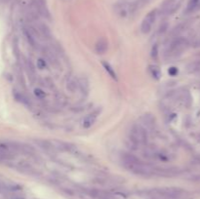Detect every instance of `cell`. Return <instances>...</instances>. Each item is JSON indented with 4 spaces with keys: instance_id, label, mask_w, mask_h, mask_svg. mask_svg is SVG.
Here are the masks:
<instances>
[{
    "instance_id": "d6986e66",
    "label": "cell",
    "mask_w": 200,
    "mask_h": 199,
    "mask_svg": "<svg viewBox=\"0 0 200 199\" xmlns=\"http://www.w3.org/2000/svg\"><path fill=\"white\" fill-rule=\"evenodd\" d=\"M37 67L39 69H45L47 68V62L44 59H39L37 61Z\"/></svg>"
},
{
    "instance_id": "44dd1931",
    "label": "cell",
    "mask_w": 200,
    "mask_h": 199,
    "mask_svg": "<svg viewBox=\"0 0 200 199\" xmlns=\"http://www.w3.org/2000/svg\"><path fill=\"white\" fill-rule=\"evenodd\" d=\"M169 74L170 75H172V76H175V75H177V73H178V69L176 67H171L169 69Z\"/></svg>"
},
{
    "instance_id": "7c38bea8",
    "label": "cell",
    "mask_w": 200,
    "mask_h": 199,
    "mask_svg": "<svg viewBox=\"0 0 200 199\" xmlns=\"http://www.w3.org/2000/svg\"><path fill=\"white\" fill-rule=\"evenodd\" d=\"M24 67H26V71L27 72L28 77L31 79V80H34V77H35V68L33 67V63L31 60H27L26 64H24Z\"/></svg>"
},
{
    "instance_id": "8fae6325",
    "label": "cell",
    "mask_w": 200,
    "mask_h": 199,
    "mask_svg": "<svg viewBox=\"0 0 200 199\" xmlns=\"http://www.w3.org/2000/svg\"><path fill=\"white\" fill-rule=\"evenodd\" d=\"M97 119V113H90L87 116H85L83 121H82V127L84 129H89L91 128Z\"/></svg>"
},
{
    "instance_id": "e0dca14e",
    "label": "cell",
    "mask_w": 200,
    "mask_h": 199,
    "mask_svg": "<svg viewBox=\"0 0 200 199\" xmlns=\"http://www.w3.org/2000/svg\"><path fill=\"white\" fill-rule=\"evenodd\" d=\"M15 97H16V99L18 100L19 102L23 103L24 104H27L29 103V101L27 99V97L22 93H16V94H15Z\"/></svg>"
},
{
    "instance_id": "603a6c76",
    "label": "cell",
    "mask_w": 200,
    "mask_h": 199,
    "mask_svg": "<svg viewBox=\"0 0 200 199\" xmlns=\"http://www.w3.org/2000/svg\"><path fill=\"white\" fill-rule=\"evenodd\" d=\"M11 199H24L23 196H19V195H14L11 197Z\"/></svg>"
},
{
    "instance_id": "ac0fdd59",
    "label": "cell",
    "mask_w": 200,
    "mask_h": 199,
    "mask_svg": "<svg viewBox=\"0 0 200 199\" xmlns=\"http://www.w3.org/2000/svg\"><path fill=\"white\" fill-rule=\"evenodd\" d=\"M67 87L69 88V90H71V92L75 91V89L78 87V80H76V79H74V78L71 79V80L69 81Z\"/></svg>"
},
{
    "instance_id": "3957f363",
    "label": "cell",
    "mask_w": 200,
    "mask_h": 199,
    "mask_svg": "<svg viewBox=\"0 0 200 199\" xmlns=\"http://www.w3.org/2000/svg\"><path fill=\"white\" fill-rule=\"evenodd\" d=\"M187 40L184 38H178L176 40H174L171 44L169 45V48L166 52V56L169 58H176L179 55H181L184 50L187 48Z\"/></svg>"
},
{
    "instance_id": "2e32d148",
    "label": "cell",
    "mask_w": 200,
    "mask_h": 199,
    "mask_svg": "<svg viewBox=\"0 0 200 199\" xmlns=\"http://www.w3.org/2000/svg\"><path fill=\"white\" fill-rule=\"evenodd\" d=\"M33 93H34V96L39 100H43V99H45V97H46V93H45L41 88H35Z\"/></svg>"
},
{
    "instance_id": "30bf717a",
    "label": "cell",
    "mask_w": 200,
    "mask_h": 199,
    "mask_svg": "<svg viewBox=\"0 0 200 199\" xmlns=\"http://www.w3.org/2000/svg\"><path fill=\"white\" fill-rule=\"evenodd\" d=\"M108 49V42L107 41V39L104 38H101L100 40H98V42L96 43V46H95V50H96L97 54H104Z\"/></svg>"
},
{
    "instance_id": "5bb4252c",
    "label": "cell",
    "mask_w": 200,
    "mask_h": 199,
    "mask_svg": "<svg viewBox=\"0 0 200 199\" xmlns=\"http://www.w3.org/2000/svg\"><path fill=\"white\" fill-rule=\"evenodd\" d=\"M78 87L80 88V90L82 91V93L87 94L88 89H89V84L86 78H82L81 80H78Z\"/></svg>"
},
{
    "instance_id": "8992f818",
    "label": "cell",
    "mask_w": 200,
    "mask_h": 199,
    "mask_svg": "<svg viewBox=\"0 0 200 199\" xmlns=\"http://www.w3.org/2000/svg\"><path fill=\"white\" fill-rule=\"evenodd\" d=\"M141 120H142L141 125L146 129L147 132L153 130L154 127H155V118H154L151 114H144V115H143Z\"/></svg>"
},
{
    "instance_id": "52a82bcc",
    "label": "cell",
    "mask_w": 200,
    "mask_h": 199,
    "mask_svg": "<svg viewBox=\"0 0 200 199\" xmlns=\"http://www.w3.org/2000/svg\"><path fill=\"white\" fill-rule=\"evenodd\" d=\"M35 28L37 29V31L39 33V35L41 36V38H45V39H49L51 37V31L48 28V27L45 24L41 23V22H36L35 23Z\"/></svg>"
},
{
    "instance_id": "7a4b0ae2",
    "label": "cell",
    "mask_w": 200,
    "mask_h": 199,
    "mask_svg": "<svg viewBox=\"0 0 200 199\" xmlns=\"http://www.w3.org/2000/svg\"><path fill=\"white\" fill-rule=\"evenodd\" d=\"M147 131L141 124H134L130 129L128 141L133 149H137L140 147H144L147 143Z\"/></svg>"
},
{
    "instance_id": "4fadbf2b",
    "label": "cell",
    "mask_w": 200,
    "mask_h": 199,
    "mask_svg": "<svg viewBox=\"0 0 200 199\" xmlns=\"http://www.w3.org/2000/svg\"><path fill=\"white\" fill-rule=\"evenodd\" d=\"M148 73L151 74V76L154 79H159L161 73H160V69L155 66H149L148 67Z\"/></svg>"
},
{
    "instance_id": "7402d4cb",
    "label": "cell",
    "mask_w": 200,
    "mask_h": 199,
    "mask_svg": "<svg viewBox=\"0 0 200 199\" xmlns=\"http://www.w3.org/2000/svg\"><path fill=\"white\" fill-rule=\"evenodd\" d=\"M197 2H198V0H191V4H189V8H193L197 4Z\"/></svg>"
},
{
    "instance_id": "9c48e42d",
    "label": "cell",
    "mask_w": 200,
    "mask_h": 199,
    "mask_svg": "<svg viewBox=\"0 0 200 199\" xmlns=\"http://www.w3.org/2000/svg\"><path fill=\"white\" fill-rule=\"evenodd\" d=\"M43 52H44V56L46 57V60L51 63V64L55 67H58L60 66V63L58 61V58L51 49L49 48H44L43 49Z\"/></svg>"
},
{
    "instance_id": "9a60e30c",
    "label": "cell",
    "mask_w": 200,
    "mask_h": 199,
    "mask_svg": "<svg viewBox=\"0 0 200 199\" xmlns=\"http://www.w3.org/2000/svg\"><path fill=\"white\" fill-rule=\"evenodd\" d=\"M103 67H104V68L106 69L107 71V72L111 75L113 79H117V77H116V73H115V71H113V68L111 67V64L109 63H106V62H103Z\"/></svg>"
},
{
    "instance_id": "5b68a950",
    "label": "cell",
    "mask_w": 200,
    "mask_h": 199,
    "mask_svg": "<svg viewBox=\"0 0 200 199\" xmlns=\"http://www.w3.org/2000/svg\"><path fill=\"white\" fill-rule=\"evenodd\" d=\"M179 6V1L178 0H166L162 5H161V12L162 15H170L172 14L175 10Z\"/></svg>"
},
{
    "instance_id": "ba28073f",
    "label": "cell",
    "mask_w": 200,
    "mask_h": 199,
    "mask_svg": "<svg viewBox=\"0 0 200 199\" xmlns=\"http://www.w3.org/2000/svg\"><path fill=\"white\" fill-rule=\"evenodd\" d=\"M34 143L42 149V150H44L45 152H47V153H54L55 150L56 149L54 148L53 145H52V143L50 142V141H45V140H34L33 141Z\"/></svg>"
},
{
    "instance_id": "277c9868",
    "label": "cell",
    "mask_w": 200,
    "mask_h": 199,
    "mask_svg": "<svg viewBox=\"0 0 200 199\" xmlns=\"http://www.w3.org/2000/svg\"><path fill=\"white\" fill-rule=\"evenodd\" d=\"M156 15L157 14H156L155 10H152V11L149 12L147 16L144 18L142 24H141V31L143 33L147 34L151 31L153 24L156 20Z\"/></svg>"
},
{
    "instance_id": "ffe728a7",
    "label": "cell",
    "mask_w": 200,
    "mask_h": 199,
    "mask_svg": "<svg viewBox=\"0 0 200 199\" xmlns=\"http://www.w3.org/2000/svg\"><path fill=\"white\" fill-rule=\"evenodd\" d=\"M157 56H158V46L154 45L151 50V57L153 59H157Z\"/></svg>"
},
{
    "instance_id": "6da1fadb",
    "label": "cell",
    "mask_w": 200,
    "mask_h": 199,
    "mask_svg": "<svg viewBox=\"0 0 200 199\" xmlns=\"http://www.w3.org/2000/svg\"><path fill=\"white\" fill-rule=\"evenodd\" d=\"M123 166L128 171L143 177H151L154 176V166L151 164L144 163L140 160L139 158L130 153H123L122 155Z\"/></svg>"
}]
</instances>
